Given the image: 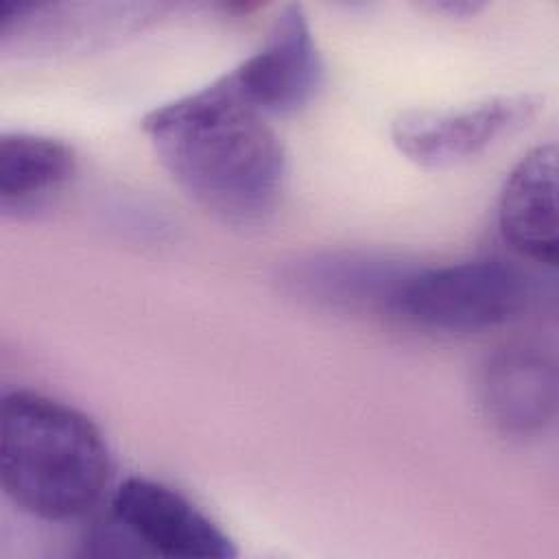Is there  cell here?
<instances>
[{
    "instance_id": "cell-1",
    "label": "cell",
    "mask_w": 559,
    "mask_h": 559,
    "mask_svg": "<svg viewBox=\"0 0 559 559\" xmlns=\"http://www.w3.org/2000/svg\"><path fill=\"white\" fill-rule=\"evenodd\" d=\"M227 74L151 109L142 129L181 192L221 223H264L286 186V153Z\"/></svg>"
},
{
    "instance_id": "cell-2",
    "label": "cell",
    "mask_w": 559,
    "mask_h": 559,
    "mask_svg": "<svg viewBox=\"0 0 559 559\" xmlns=\"http://www.w3.org/2000/svg\"><path fill=\"white\" fill-rule=\"evenodd\" d=\"M109 476V448L87 415L26 389L2 397L0 485L17 509L50 522L81 518Z\"/></svg>"
},
{
    "instance_id": "cell-3",
    "label": "cell",
    "mask_w": 559,
    "mask_h": 559,
    "mask_svg": "<svg viewBox=\"0 0 559 559\" xmlns=\"http://www.w3.org/2000/svg\"><path fill=\"white\" fill-rule=\"evenodd\" d=\"M528 301L531 280L518 264L502 258H474L413 266L389 314L430 332L469 334L513 321Z\"/></svg>"
},
{
    "instance_id": "cell-4",
    "label": "cell",
    "mask_w": 559,
    "mask_h": 559,
    "mask_svg": "<svg viewBox=\"0 0 559 559\" xmlns=\"http://www.w3.org/2000/svg\"><path fill=\"white\" fill-rule=\"evenodd\" d=\"M537 107L535 96L500 94L452 109H413L393 120L391 140L421 168H450L526 127Z\"/></svg>"
},
{
    "instance_id": "cell-5",
    "label": "cell",
    "mask_w": 559,
    "mask_h": 559,
    "mask_svg": "<svg viewBox=\"0 0 559 559\" xmlns=\"http://www.w3.org/2000/svg\"><path fill=\"white\" fill-rule=\"evenodd\" d=\"M111 518L131 542L162 557L229 559L234 539L177 489L131 476L111 493Z\"/></svg>"
},
{
    "instance_id": "cell-6",
    "label": "cell",
    "mask_w": 559,
    "mask_h": 559,
    "mask_svg": "<svg viewBox=\"0 0 559 559\" xmlns=\"http://www.w3.org/2000/svg\"><path fill=\"white\" fill-rule=\"evenodd\" d=\"M227 76L264 116H286L306 107L323 81V63L304 9L284 7L260 48Z\"/></svg>"
},
{
    "instance_id": "cell-7",
    "label": "cell",
    "mask_w": 559,
    "mask_h": 559,
    "mask_svg": "<svg viewBox=\"0 0 559 559\" xmlns=\"http://www.w3.org/2000/svg\"><path fill=\"white\" fill-rule=\"evenodd\" d=\"M557 367L533 343H509L483 365L478 395L487 419L504 435L533 437L557 415Z\"/></svg>"
},
{
    "instance_id": "cell-8",
    "label": "cell",
    "mask_w": 559,
    "mask_h": 559,
    "mask_svg": "<svg viewBox=\"0 0 559 559\" xmlns=\"http://www.w3.org/2000/svg\"><path fill=\"white\" fill-rule=\"evenodd\" d=\"M498 229L522 258L555 266L559 258L557 148H531L509 173L498 199Z\"/></svg>"
},
{
    "instance_id": "cell-9",
    "label": "cell",
    "mask_w": 559,
    "mask_h": 559,
    "mask_svg": "<svg viewBox=\"0 0 559 559\" xmlns=\"http://www.w3.org/2000/svg\"><path fill=\"white\" fill-rule=\"evenodd\" d=\"M413 266L397 260L358 253H319L286 269L284 280L306 299L391 312L395 293Z\"/></svg>"
},
{
    "instance_id": "cell-10",
    "label": "cell",
    "mask_w": 559,
    "mask_h": 559,
    "mask_svg": "<svg viewBox=\"0 0 559 559\" xmlns=\"http://www.w3.org/2000/svg\"><path fill=\"white\" fill-rule=\"evenodd\" d=\"M76 168L72 146L66 142L13 131L0 135V205L26 207L70 181Z\"/></svg>"
},
{
    "instance_id": "cell-11",
    "label": "cell",
    "mask_w": 559,
    "mask_h": 559,
    "mask_svg": "<svg viewBox=\"0 0 559 559\" xmlns=\"http://www.w3.org/2000/svg\"><path fill=\"white\" fill-rule=\"evenodd\" d=\"M435 9L450 11V13L459 15V13H474V11L480 9V4H474V2H443V4H435Z\"/></svg>"
}]
</instances>
